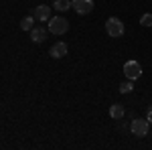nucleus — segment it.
I'll use <instances>...</instances> for the list:
<instances>
[{"mask_svg":"<svg viewBox=\"0 0 152 150\" xmlns=\"http://www.w3.org/2000/svg\"><path fill=\"white\" fill-rule=\"evenodd\" d=\"M124 73H126V77H128V79L136 81L142 75V65L138 63V61H128V63L124 65Z\"/></svg>","mask_w":152,"mask_h":150,"instance_id":"7ed1b4c3","label":"nucleus"},{"mask_svg":"<svg viewBox=\"0 0 152 150\" xmlns=\"http://www.w3.org/2000/svg\"><path fill=\"white\" fill-rule=\"evenodd\" d=\"M67 55V45L65 43H55V45L51 47V57L53 59H61Z\"/></svg>","mask_w":152,"mask_h":150,"instance_id":"6e6552de","label":"nucleus"},{"mask_svg":"<svg viewBox=\"0 0 152 150\" xmlns=\"http://www.w3.org/2000/svg\"><path fill=\"white\" fill-rule=\"evenodd\" d=\"M124 23L120 20V18H116V16H112V18H107V23H105V33L110 37H114V39H118V37L124 35Z\"/></svg>","mask_w":152,"mask_h":150,"instance_id":"f257e3e1","label":"nucleus"},{"mask_svg":"<svg viewBox=\"0 0 152 150\" xmlns=\"http://www.w3.org/2000/svg\"><path fill=\"white\" fill-rule=\"evenodd\" d=\"M35 16H26V18H23V23H20V29L23 31H31L33 26H35Z\"/></svg>","mask_w":152,"mask_h":150,"instance_id":"9d476101","label":"nucleus"},{"mask_svg":"<svg viewBox=\"0 0 152 150\" xmlns=\"http://www.w3.org/2000/svg\"><path fill=\"white\" fill-rule=\"evenodd\" d=\"M49 31H51L53 35H65V33L69 31V23H67L63 16H55V18L49 20Z\"/></svg>","mask_w":152,"mask_h":150,"instance_id":"f03ea898","label":"nucleus"},{"mask_svg":"<svg viewBox=\"0 0 152 150\" xmlns=\"http://www.w3.org/2000/svg\"><path fill=\"white\" fill-rule=\"evenodd\" d=\"M71 8L75 12H79V14H89L94 10V0H73Z\"/></svg>","mask_w":152,"mask_h":150,"instance_id":"39448f33","label":"nucleus"},{"mask_svg":"<svg viewBox=\"0 0 152 150\" xmlns=\"http://www.w3.org/2000/svg\"><path fill=\"white\" fill-rule=\"evenodd\" d=\"M132 89H134V85H132V79H128L126 83H122V85H120V93H130Z\"/></svg>","mask_w":152,"mask_h":150,"instance_id":"f8f14e48","label":"nucleus"},{"mask_svg":"<svg viewBox=\"0 0 152 150\" xmlns=\"http://www.w3.org/2000/svg\"><path fill=\"white\" fill-rule=\"evenodd\" d=\"M45 37H47L45 29H41V26H33L31 29V41L33 43H45Z\"/></svg>","mask_w":152,"mask_h":150,"instance_id":"0eeeda50","label":"nucleus"},{"mask_svg":"<svg viewBox=\"0 0 152 150\" xmlns=\"http://www.w3.org/2000/svg\"><path fill=\"white\" fill-rule=\"evenodd\" d=\"M33 16H35L37 20H49V16H51V6L47 4H39L33 12Z\"/></svg>","mask_w":152,"mask_h":150,"instance_id":"423d86ee","label":"nucleus"},{"mask_svg":"<svg viewBox=\"0 0 152 150\" xmlns=\"http://www.w3.org/2000/svg\"><path fill=\"white\" fill-rule=\"evenodd\" d=\"M146 120H148V122H152V108L148 110V118H146Z\"/></svg>","mask_w":152,"mask_h":150,"instance_id":"4468645a","label":"nucleus"},{"mask_svg":"<svg viewBox=\"0 0 152 150\" xmlns=\"http://www.w3.org/2000/svg\"><path fill=\"white\" fill-rule=\"evenodd\" d=\"M140 24L142 26H152V14H142Z\"/></svg>","mask_w":152,"mask_h":150,"instance_id":"ddd939ff","label":"nucleus"},{"mask_svg":"<svg viewBox=\"0 0 152 150\" xmlns=\"http://www.w3.org/2000/svg\"><path fill=\"white\" fill-rule=\"evenodd\" d=\"M130 130H132V134H134V136H138V138L146 136V134H148V120H140V118L132 120Z\"/></svg>","mask_w":152,"mask_h":150,"instance_id":"20e7f679","label":"nucleus"},{"mask_svg":"<svg viewBox=\"0 0 152 150\" xmlns=\"http://www.w3.org/2000/svg\"><path fill=\"white\" fill-rule=\"evenodd\" d=\"M55 8L59 12H65L67 8H71V2L69 0H55Z\"/></svg>","mask_w":152,"mask_h":150,"instance_id":"9b49d317","label":"nucleus"},{"mask_svg":"<svg viewBox=\"0 0 152 150\" xmlns=\"http://www.w3.org/2000/svg\"><path fill=\"white\" fill-rule=\"evenodd\" d=\"M110 116L114 118V120H122V116H124V108L120 104H114L110 108Z\"/></svg>","mask_w":152,"mask_h":150,"instance_id":"1a4fd4ad","label":"nucleus"}]
</instances>
